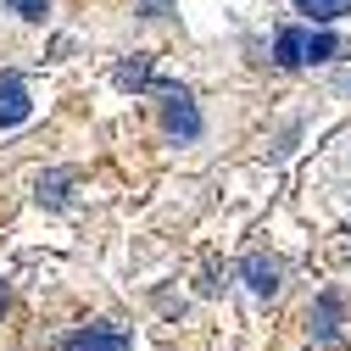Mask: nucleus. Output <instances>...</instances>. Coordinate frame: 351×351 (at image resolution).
Instances as JSON below:
<instances>
[{"label": "nucleus", "mask_w": 351, "mask_h": 351, "mask_svg": "<svg viewBox=\"0 0 351 351\" xmlns=\"http://www.w3.org/2000/svg\"><path fill=\"white\" fill-rule=\"evenodd\" d=\"M162 134L179 140V145H195L206 134V117H201V106L184 84H162Z\"/></svg>", "instance_id": "obj_1"}, {"label": "nucleus", "mask_w": 351, "mask_h": 351, "mask_svg": "<svg viewBox=\"0 0 351 351\" xmlns=\"http://www.w3.org/2000/svg\"><path fill=\"white\" fill-rule=\"evenodd\" d=\"M28 117H34V95H28L23 73H0V128H17Z\"/></svg>", "instance_id": "obj_2"}, {"label": "nucleus", "mask_w": 351, "mask_h": 351, "mask_svg": "<svg viewBox=\"0 0 351 351\" xmlns=\"http://www.w3.org/2000/svg\"><path fill=\"white\" fill-rule=\"evenodd\" d=\"M240 279H245V290H251V295H279L285 268H279V256H262V251H251V256L240 262Z\"/></svg>", "instance_id": "obj_3"}, {"label": "nucleus", "mask_w": 351, "mask_h": 351, "mask_svg": "<svg viewBox=\"0 0 351 351\" xmlns=\"http://www.w3.org/2000/svg\"><path fill=\"white\" fill-rule=\"evenodd\" d=\"M62 351H134V340L112 324H90V329H73L62 340Z\"/></svg>", "instance_id": "obj_4"}, {"label": "nucleus", "mask_w": 351, "mask_h": 351, "mask_svg": "<svg viewBox=\"0 0 351 351\" xmlns=\"http://www.w3.org/2000/svg\"><path fill=\"white\" fill-rule=\"evenodd\" d=\"M274 67L279 73H301L306 67V28L301 23H285L274 34Z\"/></svg>", "instance_id": "obj_5"}, {"label": "nucleus", "mask_w": 351, "mask_h": 351, "mask_svg": "<svg viewBox=\"0 0 351 351\" xmlns=\"http://www.w3.org/2000/svg\"><path fill=\"white\" fill-rule=\"evenodd\" d=\"M340 318H346L340 290H324V295L313 301V340H318V346H329V340L340 335Z\"/></svg>", "instance_id": "obj_6"}, {"label": "nucleus", "mask_w": 351, "mask_h": 351, "mask_svg": "<svg viewBox=\"0 0 351 351\" xmlns=\"http://www.w3.org/2000/svg\"><path fill=\"white\" fill-rule=\"evenodd\" d=\"M73 179H78L73 167H51V173H39V179H34L39 206H67V201H73Z\"/></svg>", "instance_id": "obj_7"}, {"label": "nucleus", "mask_w": 351, "mask_h": 351, "mask_svg": "<svg viewBox=\"0 0 351 351\" xmlns=\"http://www.w3.org/2000/svg\"><path fill=\"white\" fill-rule=\"evenodd\" d=\"M151 78H156V62H151L145 51L123 56V62H117V73H112V84H117V90H151Z\"/></svg>", "instance_id": "obj_8"}, {"label": "nucleus", "mask_w": 351, "mask_h": 351, "mask_svg": "<svg viewBox=\"0 0 351 351\" xmlns=\"http://www.w3.org/2000/svg\"><path fill=\"white\" fill-rule=\"evenodd\" d=\"M335 56H340V39L329 28H306V67H324Z\"/></svg>", "instance_id": "obj_9"}, {"label": "nucleus", "mask_w": 351, "mask_h": 351, "mask_svg": "<svg viewBox=\"0 0 351 351\" xmlns=\"http://www.w3.org/2000/svg\"><path fill=\"white\" fill-rule=\"evenodd\" d=\"M295 12H306L313 23H335V17H346L351 12V0H290Z\"/></svg>", "instance_id": "obj_10"}, {"label": "nucleus", "mask_w": 351, "mask_h": 351, "mask_svg": "<svg viewBox=\"0 0 351 351\" xmlns=\"http://www.w3.org/2000/svg\"><path fill=\"white\" fill-rule=\"evenodd\" d=\"M6 12H17L23 23H45V12H51V0H6Z\"/></svg>", "instance_id": "obj_11"}, {"label": "nucleus", "mask_w": 351, "mask_h": 351, "mask_svg": "<svg viewBox=\"0 0 351 351\" xmlns=\"http://www.w3.org/2000/svg\"><path fill=\"white\" fill-rule=\"evenodd\" d=\"M6 306H12V290H6V279H0V318H6Z\"/></svg>", "instance_id": "obj_12"}]
</instances>
